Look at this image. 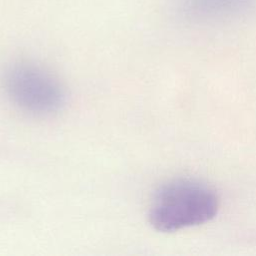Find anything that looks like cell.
I'll list each match as a JSON object with an SVG mask.
<instances>
[{"label": "cell", "instance_id": "cell-1", "mask_svg": "<svg viewBox=\"0 0 256 256\" xmlns=\"http://www.w3.org/2000/svg\"><path fill=\"white\" fill-rule=\"evenodd\" d=\"M219 207L215 191L196 180L174 179L155 192L149 222L158 231L174 232L211 220Z\"/></svg>", "mask_w": 256, "mask_h": 256}, {"label": "cell", "instance_id": "cell-2", "mask_svg": "<svg viewBox=\"0 0 256 256\" xmlns=\"http://www.w3.org/2000/svg\"><path fill=\"white\" fill-rule=\"evenodd\" d=\"M4 92L20 110L49 115L65 103V91L58 79L44 68L29 62L8 66L2 77Z\"/></svg>", "mask_w": 256, "mask_h": 256}, {"label": "cell", "instance_id": "cell-3", "mask_svg": "<svg viewBox=\"0 0 256 256\" xmlns=\"http://www.w3.org/2000/svg\"><path fill=\"white\" fill-rule=\"evenodd\" d=\"M177 13L193 22L239 18L256 9V0H175Z\"/></svg>", "mask_w": 256, "mask_h": 256}]
</instances>
